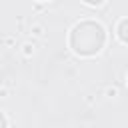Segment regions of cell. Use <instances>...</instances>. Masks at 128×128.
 <instances>
[{
    "label": "cell",
    "mask_w": 128,
    "mask_h": 128,
    "mask_svg": "<svg viewBox=\"0 0 128 128\" xmlns=\"http://www.w3.org/2000/svg\"><path fill=\"white\" fill-rule=\"evenodd\" d=\"M106 42V32L102 24L94 20H82L78 22L70 32V48L78 56H94L102 50Z\"/></svg>",
    "instance_id": "cell-1"
},
{
    "label": "cell",
    "mask_w": 128,
    "mask_h": 128,
    "mask_svg": "<svg viewBox=\"0 0 128 128\" xmlns=\"http://www.w3.org/2000/svg\"><path fill=\"white\" fill-rule=\"evenodd\" d=\"M116 32H118V38H120L122 42H128V18L120 20V24H118Z\"/></svg>",
    "instance_id": "cell-2"
},
{
    "label": "cell",
    "mask_w": 128,
    "mask_h": 128,
    "mask_svg": "<svg viewBox=\"0 0 128 128\" xmlns=\"http://www.w3.org/2000/svg\"><path fill=\"white\" fill-rule=\"evenodd\" d=\"M126 82H128V78H126Z\"/></svg>",
    "instance_id": "cell-4"
},
{
    "label": "cell",
    "mask_w": 128,
    "mask_h": 128,
    "mask_svg": "<svg viewBox=\"0 0 128 128\" xmlns=\"http://www.w3.org/2000/svg\"><path fill=\"white\" fill-rule=\"evenodd\" d=\"M86 4H90V6H100V4H104L106 0H84Z\"/></svg>",
    "instance_id": "cell-3"
}]
</instances>
